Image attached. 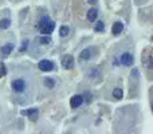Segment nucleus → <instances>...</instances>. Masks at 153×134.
Returning a JSON list of instances; mask_svg holds the SVG:
<instances>
[{"mask_svg": "<svg viewBox=\"0 0 153 134\" xmlns=\"http://www.w3.org/2000/svg\"><path fill=\"white\" fill-rule=\"evenodd\" d=\"M122 30H124V24L121 23V21H116V23L113 24V28H111V32H113L114 35H120L122 32Z\"/></svg>", "mask_w": 153, "mask_h": 134, "instance_id": "0eeeda50", "label": "nucleus"}, {"mask_svg": "<svg viewBox=\"0 0 153 134\" xmlns=\"http://www.w3.org/2000/svg\"><path fill=\"white\" fill-rule=\"evenodd\" d=\"M39 28H40V32H42V34L50 35L51 32L54 31V28H55V23H54L48 16H43L39 21Z\"/></svg>", "mask_w": 153, "mask_h": 134, "instance_id": "f257e3e1", "label": "nucleus"}, {"mask_svg": "<svg viewBox=\"0 0 153 134\" xmlns=\"http://www.w3.org/2000/svg\"><path fill=\"white\" fill-rule=\"evenodd\" d=\"M45 84H46L47 87H50V89H53V87L55 86V82H54L53 79H50V78H46V79H45Z\"/></svg>", "mask_w": 153, "mask_h": 134, "instance_id": "dca6fc26", "label": "nucleus"}, {"mask_svg": "<svg viewBox=\"0 0 153 134\" xmlns=\"http://www.w3.org/2000/svg\"><path fill=\"white\" fill-rule=\"evenodd\" d=\"M97 16H98V11L95 10V8L89 10V12H87V19H89V21H95L97 20Z\"/></svg>", "mask_w": 153, "mask_h": 134, "instance_id": "1a4fd4ad", "label": "nucleus"}, {"mask_svg": "<svg viewBox=\"0 0 153 134\" xmlns=\"http://www.w3.org/2000/svg\"><path fill=\"white\" fill-rule=\"evenodd\" d=\"M5 74H7V70H5V66L3 64V66L0 67V76H4Z\"/></svg>", "mask_w": 153, "mask_h": 134, "instance_id": "a211bd4d", "label": "nucleus"}, {"mask_svg": "<svg viewBox=\"0 0 153 134\" xmlns=\"http://www.w3.org/2000/svg\"><path fill=\"white\" fill-rule=\"evenodd\" d=\"M10 26H11V20H10V19H1V20H0V28L5 30V28H8Z\"/></svg>", "mask_w": 153, "mask_h": 134, "instance_id": "f8f14e48", "label": "nucleus"}, {"mask_svg": "<svg viewBox=\"0 0 153 134\" xmlns=\"http://www.w3.org/2000/svg\"><path fill=\"white\" fill-rule=\"evenodd\" d=\"M67 34H69V27H67V26H62L61 30H59V35H61V36H66Z\"/></svg>", "mask_w": 153, "mask_h": 134, "instance_id": "2eb2a0df", "label": "nucleus"}, {"mask_svg": "<svg viewBox=\"0 0 153 134\" xmlns=\"http://www.w3.org/2000/svg\"><path fill=\"white\" fill-rule=\"evenodd\" d=\"M133 55L130 53H124L121 55V63L124 64V66H132L133 64Z\"/></svg>", "mask_w": 153, "mask_h": 134, "instance_id": "39448f33", "label": "nucleus"}, {"mask_svg": "<svg viewBox=\"0 0 153 134\" xmlns=\"http://www.w3.org/2000/svg\"><path fill=\"white\" fill-rule=\"evenodd\" d=\"M12 89L15 93H23L26 89V82L23 79H15L12 82Z\"/></svg>", "mask_w": 153, "mask_h": 134, "instance_id": "f03ea898", "label": "nucleus"}, {"mask_svg": "<svg viewBox=\"0 0 153 134\" xmlns=\"http://www.w3.org/2000/svg\"><path fill=\"white\" fill-rule=\"evenodd\" d=\"M103 30H105V26H103V23H102V21H98V23L95 24V27H94V31L95 32H102Z\"/></svg>", "mask_w": 153, "mask_h": 134, "instance_id": "ddd939ff", "label": "nucleus"}, {"mask_svg": "<svg viewBox=\"0 0 153 134\" xmlns=\"http://www.w3.org/2000/svg\"><path fill=\"white\" fill-rule=\"evenodd\" d=\"M12 48H13L12 43H8V44H5L4 47L1 48V55L3 56H8L11 54V51H12Z\"/></svg>", "mask_w": 153, "mask_h": 134, "instance_id": "9b49d317", "label": "nucleus"}, {"mask_svg": "<svg viewBox=\"0 0 153 134\" xmlns=\"http://www.w3.org/2000/svg\"><path fill=\"white\" fill-rule=\"evenodd\" d=\"M40 42H42V44H48V43L51 42V39H50V38H45V36H43V38H40Z\"/></svg>", "mask_w": 153, "mask_h": 134, "instance_id": "f3484780", "label": "nucleus"}, {"mask_svg": "<svg viewBox=\"0 0 153 134\" xmlns=\"http://www.w3.org/2000/svg\"><path fill=\"white\" fill-rule=\"evenodd\" d=\"M93 55V48H85L83 51L81 53V58L85 59V61H87V59H90Z\"/></svg>", "mask_w": 153, "mask_h": 134, "instance_id": "9d476101", "label": "nucleus"}, {"mask_svg": "<svg viewBox=\"0 0 153 134\" xmlns=\"http://www.w3.org/2000/svg\"><path fill=\"white\" fill-rule=\"evenodd\" d=\"M62 64L66 70H71L74 67V58L71 55H66L63 59H62Z\"/></svg>", "mask_w": 153, "mask_h": 134, "instance_id": "423d86ee", "label": "nucleus"}, {"mask_svg": "<svg viewBox=\"0 0 153 134\" xmlns=\"http://www.w3.org/2000/svg\"><path fill=\"white\" fill-rule=\"evenodd\" d=\"M122 95H124V94H122V90L121 89H116L113 91V97L116 98V99H121Z\"/></svg>", "mask_w": 153, "mask_h": 134, "instance_id": "4468645a", "label": "nucleus"}, {"mask_svg": "<svg viewBox=\"0 0 153 134\" xmlns=\"http://www.w3.org/2000/svg\"><path fill=\"white\" fill-rule=\"evenodd\" d=\"M27 43H28V42H24V44H23V46H22V47H20V50H19V51H20V53H23V51H24V50H26V48H27Z\"/></svg>", "mask_w": 153, "mask_h": 134, "instance_id": "6ab92c4d", "label": "nucleus"}, {"mask_svg": "<svg viewBox=\"0 0 153 134\" xmlns=\"http://www.w3.org/2000/svg\"><path fill=\"white\" fill-rule=\"evenodd\" d=\"M89 1L91 3V4H94V3H95V0H89Z\"/></svg>", "mask_w": 153, "mask_h": 134, "instance_id": "aec40b11", "label": "nucleus"}, {"mask_svg": "<svg viewBox=\"0 0 153 134\" xmlns=\"http://www.w3.org/2000/svg\"><path fill=\"white\" fill-rule=\"evenodd\" d=\"M38 67H39V70L45 71V73H48V71H51L54 68V63L51 61H46V59H43V61L39 62Z\"/></svg>", "mask_w": 153, "mask_h": 134, "instance_id": "7ed1b4c3", "label": "nucleus"}, {"mask_svg": "<svg viewBox=\"0 0 153 134\" xmlns=\"http://www.w3.org/2000/svg\"><path fill=\"white\" fill-rule=\"evenodd\" d=\"M22 115H28L32 121H35L38 117V110L36 109H32V110H23L22 111Z\"/></svg>", "mask_w": 153, "mask_h": 134, "instance_id": "6e6552de", "label": "nucleus"}, {"mask_svg": "<svg viewBox=\"0 0 153 134\" xmlns=\"http://www.w3.org/2000/svg\"><path fill=\"white\" fill-rule=\"evenodd\" d=\"M82 103H83V97H82V95H74V97H71V99H70V106H71L73 109L81 107Z\"/></svg>", "mask_w": 153, "mask_h": 134, "instance_id": "20e7f679", "label": "nucleus"}]
</instances>
